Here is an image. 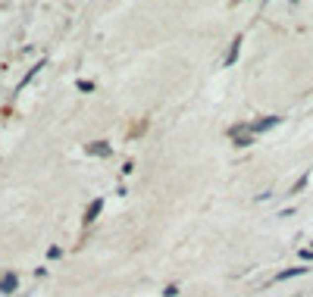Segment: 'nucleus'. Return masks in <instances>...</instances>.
I'll list each match as a JSON object with an SVG mask.
<instances>
[{
  "mask_svg": "<svg viewBox=\"0 0 313 297\" xmlns=\"http://www.w3.org/2000/svg\"><path fill=\"white\" fill-rule=\"evenodd\" d=\"M101 210H104V200H101V197H97V200H94L91 206H88V213H85V222H94L97 216H101Z\"/></svg>",
  "mask_w": 313,
  "mask_h": 297,
  "instance_id": "obj_1",
  "label": "nucleus"
},
{
  "mask_svg": "<svg viewBox=\"0 0 313 297\" xmlns=\"http://www.w3.org/2000/svg\"><path fill=\"white\" fill-rule=\"evenodd\" d=\"M88 153H91V156H106V153H110V147H106V141H97V144H88Z\"/></svg>",
  "mask_w": 313,
  "mask_h": 297,
  "instance_id": "obj_2",
  "label": "nucleus"
},
{
  "mask_svg": "<svg viewBox=\"0 0 313 297\" xmlns=\"http://www.w3.org/2000/svg\"><path fill=\"white\" fill-rule=\"evenodd\" d=\"M238 50H241V38H235V41H232V50H229V56H226V66H232L235 59H238Z\"/></svg>",
  "mask_w": 313,
  "mask_h": 297,
  "instance_id": "obj_3",
  "label": "nucleus"
},
{
  "mask_svg": "<svg viewBox=\"0 0 313 297\" xmlns=\"http://www.w3.org/2000/svg\"><path fill=\"white\" fill-rule=\"evenodd\" d=\"M16 288V275H3L0 279V291H13Z\"/></svg>",
  "mask_w": 313,
  "mask_h": 297,
  "instance_id": "obj_4",
  "label": "nucleus"
}]
</instances>
